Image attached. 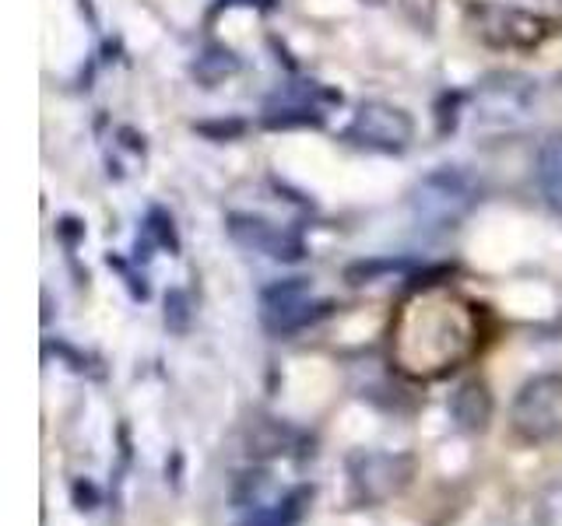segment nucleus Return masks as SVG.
Masks as SVG:
<instances>
[{
	"label": "nucleus",
	"instance_id": "nucleus-4",
	"mask_svg": "<svg viewBox=\"0 0 562 526\" xmlns=\"http://www.w3.org/2000/svg\"><path fill=\"white\" fill-rule=\"evenodd\" d=\"M474 197H479V190L461 169H436L412 190V207L418 221L450 225L468 215Z\"/></svg>",
	"mask_w": 562,
	"mask_h": 526
},
{
	"label": "nucleus",
	"instance_id": "nucleus-1",
	"mask_svg": "<svg viewBox=\"0 0 562 526\" xmlns=\"http://www.w3.org/2000/svg\"><path fill=\"white\" fill-rule=\"evenodd\" d=\"M479 347V316L468 298L429 288L404 302L394 323V362L412 379H436L468 362Z\"/></svg>",
	"mask_w": 562,
	"mask_h": 526
},
{
	"label": "nucleus",
	"instance_id": "nucleus-9",
	"mask_svg": "<svg viewBox=\"0 0 562 526\" xmlns=\"http://www.w3.org/2000/svg\"><path fill=\"white\" fill-rule=\"evenodd\" d=\"M303 499H306V491H292V495H285L274 505L254 508V513L239 519L236 526H295L299 516H303Z\"/></svg>",
	"mask_w": 562,
	"mask_h": 526
},
{
	"label": "nucleus",
	"instance_id": "nucleus-12",
	"mask_svg": "<svg viewBox=\"0 0 562 526\" xmlns=\"http://www.w3.org/2000/svg\"><path fill=\"white\" fill-rule=\"evenodd\" d=\"M225 4H250V8H271L274 0H225Z\"/></svg>",
	"mask_w": 562,
	"mask_h": 526
},
{
	"label": "nucleus",
	"instance_id": "nucleus-10",
	"mask_svg": "<svg viewBox=\"0 0 562 526\" xmlns=\"http://www.w3.org/2000/svg\"><path fill=\"white\" fill-rule=\"evenodd\" d=\"M538 183L552 197V204L562 207V134L544 140V148L538 151Z\"/></svg>",
	"mask_w": 562,
	"mask_h": 526
},
{
	"label": "nucleus",
	"instance_id": "nucleus-8",
	"mask_svg": "<svg viewBox=\"0 0 562 526\" xmlns=\"http://www.w3.org/2000/svg\"><path fill=\"white\" fill-rule=\"evenodd\" d=\"M450 418H453V425L461 428V432H471V435H479L488 428V421H492V411H496V400H492L488 393V386L482 379H468L461 382L453 390L450 397Z\"/></svg>",
	"mask_w": 562,
	"mask_h": 526
},
{
	"label": "nucleus",
	"instance_id": "nucleus-7",
	"mask_svg": "<svg viewBox=\"0 0 562 526\" xmlns=\"http://www.w3.org/2000/svg\"><path fill=\"white\" fill-rule=\"evenodd\" d=\"M228 236H233L243 250L250 253H263L271 260H299L303 250V239L295 232H285L268 218H254V215H233L228 218Z\"/></svg>",
	"mask_w": 562,
	"mask_h": 526
},
{
	"label": "nucleus",
	"instance_id": "nucleus-2",
	"mask_svg": "<svg viewBox=\"0 0 562 526\" xmlns=\"http://www.w3.org/2000/svg\"><path fill=\"white\" fill-rule=\"evenodd\" d=\"M509 428L527 446H549L562 438V376L544 373L527 379L509 408Z\"/></svg>",
	"mask_w": 562,
	"mask_h": 526
},
{
	"label": "nucleus",
	"instance_id": "nucleus-5",
	"mask_svg": "<svg viewBox=\"0 0 562 526\" xmlns=\"http://www.w3.org/2000/svg\"><path fill=\"white\" fill-rule=\"evenodd\" d=\"M327 302H316L310 281L292 277L278 281L268 291L260 295V320L271 333H295L310 323H316L321 316H327Z\"/></svg>",
	"mask_w": 562,
	"mask_h": 526
},
{
	"label": "nucleus",
	"instance_id": "nucleus-3",
	"mask_svg": "<svg viewBox=\"0 0 562 526\" xmlns=\"http://www.w3.org/2000/svg\"><path fill=\"white\" fill-rule=\"evenodd\" d=\"M415 478V460L408 453L386 449H359L348 456V481L351 495L366 505H383L397 499Z\"/></svg>",
	"mask_w": 562,
	"mask_h": 526
},
{
	"label": "nucleus",
	"instance_id": "nucleus-11",
	"mask_svg": "<svg viewBox=\"0 0 562 526\" xmlns=\"http://www.w3.org/2000/svg\"><path fill=\"white\" fill-rule=\"evenodd\" d=\"M535 526H562V484H549L535 499Z\"/></svg>",
	"mask_w": 562,
	"mask_h": 526
},
{
	"label": "nucleus",
	"instance_id": "nucleus-6",
	"mask_svg": "<svg viewBox=\"0 0 562 526\" xmlns=\"http://www.w3.org/2000/svg\"><path fill=\"white\" fill-rule=\"evenodd\" d=\"M412 134H415L412 116L391 102L359 105V113L351 116V127H348L351 140H359V145L376 148V151H404Z\"/></svg>",
	"mask_w": 562,
	"mask_h": 526
}]
</instances>
